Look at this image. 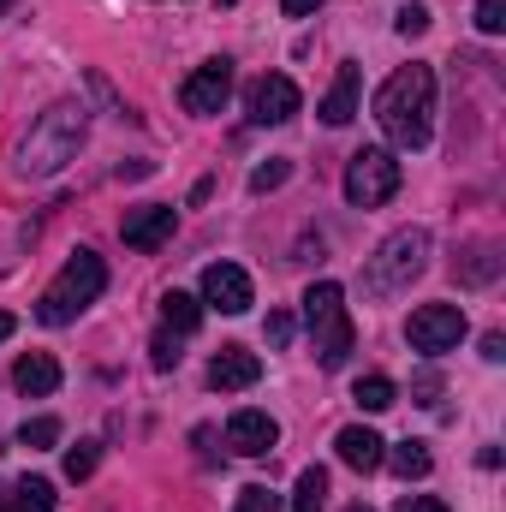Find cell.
<instances>
[{
	"instance_id": "2e32d148",
	"label": "cell",
	"mask_w": 506,
	"mask_h": 512,
	"mask_svg": "<svg viewBox=\"0 0 506 512\" xmlns=\"http://www.w3.org/2000/svg\"><path fill=\"white\" fill-rule=\"evenodd\" d=\"M12 382H18V393H30V399H48L60 387V364L48 352H24L18 370H12Z\"/></svg>"
},
{
	"instance_id": "603a6c76",
	"label": "cell",
	"mask_w": 506,
	"mask_h": 512,
	"mask_svg": "<svg viewBox=\"0 0 506 512\" xmlns=\"http://www.w3.org/2000/svg\"><path fill=\"white\" fill-rule=\"evenodd\" d=\"M352 399H358L364 411H387V405H393V382H387V376H364V382L352 387Z\"/></svg>"
},
{
	"instance_id": "4dcf8cb0",
	"label": "cell",
	"mask_w": 506,
	"mask_h": 512,
	"mask_svg": "<svg viewBox=\"0 0 506 512\" xmlns=\"http://www.w3.org/2000/svg\"><path fill=\"white\" fill-rule=\"evenodd\" d=\"M393 512H453L447 501H435V495H399V507Z\"/></svg>"
},
{
	"instance_id": "4fadbf2b",
	"label": "cell",
	"mask_w": 506,
	"mask_h": 512,
	"mask_svg": "<svg viewBox=\"0 0 506 512\" xmlns=\"http://www.w3.org/2000/svg\"><path fill=\"white\" fill-rule=\"evenodd\" d=\"M262 382V358L245 352V346H221L215 352V364H209V387H221V393H239V387H256Z\"/></svg>"
},
{
	"instance_id": "9a60e30c",
	"label": "cell",
	"mask_w": 506,
	"mask_h": 512,
	"mask_svg": "<svg viewBox=\"0 0 506 512\" xmlns=\"http://www.w3.org/2000/svg\"><path fill=\"white\" fill-rule=\"evenodd\" d=\"M322 120H328V126H352V120H358V66H352V60L334 72V90L322 96Z\"/></svg>"
},
{
	"instance_id": "7a4b0ae2",
	"label": "cell",
	"mask_w": 506,
	"mask_h": 512,
	"mask_svg": "<svg viewBox=\"0 0 506 512\" xmlns=\"http://www.w3.org/2000/svg\"><path fill=\"white\" fill-rule=\"evenodd\" d=\"M84 126H90L84 102H54V108H42L36 126L24 131L18 149H12V173H18V179H48V173H60L66 161H78Z\"/></svg>"
},
{
	"instance_id": "f546056e",
	"label": "cell",
	"mask_w": 506,
	"mask_h": 512,
	"mask_svg": "<svg viewBox=\"0 0 506 512\" xmlns=\"http://www.w3.org/2000/svg\"><path fill=\"white\" fill-rule=\"evenodd\" d=\"M262 334H268V346H286V340H292V316H286V310H268V328H262Z\"/></svg>"
},
{
	"instance_id": "7402d4cb",
	"label": "cell",
	"mask_w": 506,
	"mask_h": 512,
	"mask_svg": "<svg viewBox=\"0 0 506 512\" xmlns=\"http://www.w3.org/2000/svg\"><path fill=\"white\" fill-rule=\"evenodd\" d=\"M286 179H292V161H286V155H268V161L251 173V191L256 197H262V191H280Z\"/></svg>"
},
{
	"instance_id": "ac0fdd59",
	"label": "cell",
	"mask_w": 506,
	"mask_h": 512,
	"mask_svg": "<svg viewBox=\"0 0 506 512\" xmlns=\"http://www.w3.org/2000/svg\"><path fill=\"white\" fill-rule=\"evenodd\" d=\"M381 465H393L405 483H417V477H429V471H435V459H429V447H423V441H399L393 453H381Z\"/></svg>"
},
{
	"instance_id": "e575fe53",
	"label": "cell",
	"mask_w": 506,
	"mask_h": 512,
	"mask_svg": "<svg viewBox=\"0 0 506 512\" xmlns=\"http://www.w3.org/2000/svg\"><path fill=\"white\" fill-rule=\"evenodd\" d=\"M6 334H12V316H6V310H0V340H6Z\"/></svg>"
},
{
	"instance_id": "3957f363",
	"label": "cell",
	"mask_w": 506,
	"mask_h": 512,
	"mask_svg": "<svg viewBox=\"0 0 506 512\" xmlns=\"http://www.w3.org/2000/svg\"><path fill=\"white\" fill-rule=\"evenodd\" d=\"M102 286H108L102 256L96 251H72L66 256V268L54 274V286L36 298V322H42V328H66V322H78V316L102 298Z\"/></svg>"
},
{
	"instance_id": "8992f818",
	"label": "cell",
	"mask_w": 506,
	"mask_h": 512,
	"mask_svg": "<svg viewBox=\"0 0 506 512\" xmlns=\"http://www.w3.org/2000/svg\"><path fill=\"white\" fill-rule=\"evenodd\" d=\"M393 191H399V161H393V149H358V155L346 161V203L381 209Z\"/></svg>"
},
{
	"instance_id": "74e56055",
	"label": "cell",
	"mask_w": 506,
	"mask_h": 512,
	"mask_svg": "<svg viewBox=\"0 0 506 512\" xmlns=\"http://www.w3.org/2000/svg\"><path fill=\"white\" fill-rule=\"evenodd\" d=\"M221 6H233V0H221Z\"/></svg>"
},
{
	"instance_id": "836d02e7",
	"label": "cell",
	"mask_w": 506,
	"mask_h": 512,
	"mask_svg": "<svg viewBox=\"0 0 506 512\" xmlns=\"http://www.w3.org/2000/svg\"><path fill=\"white\" fill-rule=\"evenodd\" d=\"M0 512H18V501H12V489L0 483Z\"/></svg>"
},
{
	"instance_id": "ba28073f",
	"label": "cell",
	"mask_w": 506,
	"mask_h": 512,
	"mask_svg": "<svg viewBox=\"0 0 506 512\" xmlns=\"http://www.w3.org/2000/svg\"><path fill=\"white\" fill-rule=\"evenodd\" d=\"M227 96H233V60H203V66L179 84L185 114H221Z\"/></svg>"
},
{
	"instance_id": "83f0119b",
	"label": "cell",
	"mask_w": 506,
	"mask_h": 512,
	"mask_svg": "<svg viewBox=\"0 0 506 512\" xmlns=\"http://www.w3.org/2000/svg\"><path fill=\"white\" fill-rule=\"evenodd\" d=\"M149 364H155V370H173V364H179V334H173V328L155 334V358H149Z\"/></svg>"
},
{
	"instance_id": "5b68a950",
	"label": "cell",
	"mask_w": 506,
	"mask_h": 512,
	"mask_svg": "<svg viewBox=\"0 0 506 512\" xmlns=\"http://www.w3.org/2000/svg\"><path fill=\"white\" fill-rule=\"evenodd\" d=\"M304 322H310V340H316V364L322 370H340L352 358V316H346V292L334 280H316L304 292Z\"/></svg>"
},
{
	"instance_id": "6da1fadb",
	"label": "cell",
	"mask_w": 506,
	"mask_h": 512,
	"mask_svg": "<svg viewBox=\"0 0 506 512\" xmlns=\"http://www.w3.org/2000/svg\"><path fill=\"white\" fill-rule=\"evenodd\" d=\"M376 126L393 149H423L435 131V72L429 66H399L376 90Z\"/></svg>"
},
{
	"instance_id": "484cf974",
	"label": "cell",
	"mask_w": 506,
	"mask_h": 512,
	"mask_svg": "<svg viewBox=\"0 0 506 512\" xmlns=\"http://www.w3.org/2000/svg\"><path fill=\"white\" fill-rule=\"evenodd\" d=\"M477 30H483V36H501L506 30V0H477Z\"/></svg>"
},
{
	"instance_id": "cb8c5ba5",
	"label": "cell",
	"mask_w": 506,
	"mask_h": 512,
	"mask_svg": "<svg viewBox=\"0 0 506 512\" xmlns=\"http://www.w3.org/2000/svg\"><path fill=\"white\" fill-rule=\"evenodd\" d=\"M60 441V423L54 417H30L24 429H18V447H30V453H42V447H54Z\"/></svg>"
},
{
	"instance_id": "d590c367",
	"label": "cell",
	"mask_w": 506,
	"mask_h": 512,
	"mask_svg": "<svg viewBox=\"0 0 506 512\" xmlns=\"http://www.w3.org/2000/svg\"><path fill=\"white\" fill-rule=\"evenodd\" d=\"M12 6H18V0H0V18H6V12H12Z\"/></svg>"
},
{
	"instance_id": "9c48e42d",
	"label": "cell",
	"mask_w": 506,
	"mask_h": 512,
	"mask_svg": "<svg viewBox=\"0 0 506 512\" xmlns=\"http://www.w3.org/2000/svg\"><path fill=\"white\" fill-rule=\"evenodd\" d=\"M203 304L221 310V316H245L256 304L251 274H245L239 262H209V268H203Z\"/></svg>"
},
{
	"instance_id": "4316f807",
	"label": "cell",
	"mask_w": 506,
	"mask_h": 512,
	"mask_svg": "<svg viewBox=\"0 0 506 512\" xmlns=\"http://www.w3.org/2000/svg\"><path fill=\"white\" fill-rule=\"evenodd\" d=\"M393 30H399V36H405V42H417V36H423V30H429V6H405V12H399V24H393Z\"/></svg>"
},
{
	"instance_id": "1f68e13d",
	"label": "cell",
	"mask_w": 506,
	"mask_h": 512,
	"mask_svg": "<svg viewBox=\"0 0 506 512\" xmlns=\"http://www.w3.org/2000/svg\"><path fill=\"white\" fill-rule=\"evenodd\" d=\"M316 6H322V0H280V12H286V18H310Z\"/></svg>"
},
{
	"instance_id": "e0dca14e",
	"label": "cell",
	"mask_w": 506,
	"mask_h": 512,
	"mask_svg": "<svg viewBox=\"0 0 506 512\" xmlns=\"http://www.w3.org/2000/svg\"><path fill=\"white\" fill-rule=\"evenodd\" d=\"M161 322H167L173 334H197V322H203V298H191V292H167V298H161Z\"/></svg>"
},
{
	"instance_id": "277c9868",
	"label": "cell",
	"mask_w": 506,
	"mask_h": 512,
	"mask_svg": "<svg viewBox=\"0 0 506 512\" xmlns=\"http://www.w3.org/2000/svg\"><path fill=\"white\" fill-rule=\"evenodd\" d=\"M429 251H435L429 227H399V233H387L376 245V256H364V292H370V298L405 292V286L429 268Z\"/></svg>"
},
{
	"instance_id": "d4e9b609",
	"label": "cell",
	"mask_w": 506,
	"mask_h": 512,
	"mask_svg": "<svg viewBox=\"0 0 506 512\" xmlns=\"http://www.w3.org/2000/svg\"><path fill=\"white\" fill-rule=\"evenodd\" d=\"M96 459H102V447H96V441H78V447H66V477H72V483L96 477Z\"/></svg>"
},
{
	"instance_id": "ffe728a7",
	"label": "cell",
	"mask_w": 506,
	"mask_h": 512,
	"mask_svg": "<svg viewBox=\"0 0 506 512\" xmlns=\"http://www.w3.org/2000/svg\"><path fill=\"white\" fill-rule=\"evenodd\" d=\"M501 274V256H495V245H471V251L459 256V280H471V286H489Z\"/></svg>"
},
{
	"instance_id": "7c38bea8",
	"label": "cell",
	"mask_w": 506,
	"mask_h": 512,
	"mask_svg": "<svg viewBox=\"0 0 506 512\" xmlns=\"http://www.w3.org/2000/svg\"><path fill=\"white\" fill-rule=\"evenodd\" d=\"M227 447H233V453H245V459H262V453H274V447H280V423H274L268 411L245 405V411H233V417H227Z\"/></svg>"
},
{
	"instance_id": "8fae6325",
	"label": "cell",
	"mask_w": 506,
	"mask_h": 512,
	"mask_svg": "<svg viewBox=\"0 0 506 512\" xmlns=\"http://www.w3.org/2000/svg\"><path fill=\"white\" fill-rule=\"evenodd\" d=\"M298 114V84L286 72H268L251 84V126H286Z\"/></svg>"
},
{
	"instance_id": "5bb4252c",
	"label": "cell",
	"mask_w": 506,
	"mask_h": 512,
	"mask_svg": "<svg viewBox=\"0 0 506 512\" xmlns=\"http://www.w3.org/2000/svg\"><path fill=\"white\" fill-rule=\"evenodd\" d=\"M334 453H340V465H352V471H376L381 453H387V441H381L376 429L352 423V429H340V435H334Z\"/></svg>"
},
{
	"instance_id": "d6986e66",
	"label": "cell",
	"mask_w": 506,
	"mask_h": 512,
	"mask_svg": "<svg viewBox=\"0 0 506 512\" xmlns=\"http://www.w3.org/2000/svg\"><path fill=\"white\" fill-rule=\"evenodd\" d=\"M322 507H328V471H322V465H304L286 512H322Z\"/></svg>"
},
{
	"instance_id": "30bf717a",
	"label": "cell",
	"mask_w": 506,
	"mask_h": 512,
	"mask_svg": "<svg viewBox=\"0 0 506 512\" xmlns=\"http://www.w3.org/2000/svg\"><path fill=\"white\" fill-rule=\"evenodd\" d=\"M173 227H179V209L173 203H143V209H126L120 239H126L131 251H161L173 239Z\"/></svg>"
},
{
	"instance_id": "8d00e7d4",
	"label": "cell",
	"mask_w": 506,
	"mask_h": 512,
	"mask_svg": "<svg viewBox=\"0 0 506 512\" xmlns=\"http://www.w3.org/2000/svg\"><path fill=\"white\" fill-rule=\"evenodd\" d=\"M346 512H370V507H346Z\"/></svg>"
},
{
	"instance_id": "44dd1931",
	"label": "cell",
	"mask_w": 506,
	"mask_h": 512,
	"mask_svg": "<svg viewBox=\"0 0 506 512\" xmlns=\"http://www.w3.org/2000/svg\"><path fill=\"white\" fill-rule=\"evenodd\" d=\"M12 501H18V512H54V483L48 477H24L12 489Z\"/></svg>"
},
{
	"instance_id": "f1b7e54d",
	"label": "cell",
	"mask_w": 506,
	"mask_h": 512,
	"mask_svg": "<svg viewBox=\"0 0 506 512\" xmlns=\"http://www.w3.org/2000/svg\"><path fill=\"white\" fill-rule=\"evenodd\" d=\"M233 512H286V507H280V495H274V489H245Z\"/></svg>"
},
{
	"instance_id": "d6a6232c",
	"label": "cell",
	"mask_w": 506,
	"mask_h": 512,
	"mask_svg": "<svg viewBox=\"0 0 506 512\" xmlns=\"http://www.w3.org/2000/svg\"><path fill=\"white\" fill-rule=\"evenodd\" d=\"M483 358H489V364H501V358H506V340H501V334H489V340H483Z\"/></svg>"
},
{
	"instance_id": "52a82bcc",
	"label": "cell",
	"mask_w": 506,
	"mask_h": 512,
	"mask_svg": "<svg viewBox=\"0 0 506 512\" xmlns=\"http://www.w3.org/2000/svg\"><path fill=\"white\" fill-rule=\"evenodd\" d=\"M405 340H411V352L441 358V352H453L465 340V310L459 304H417L411 322H405Z\"/></svg>"
}]
</instances>
